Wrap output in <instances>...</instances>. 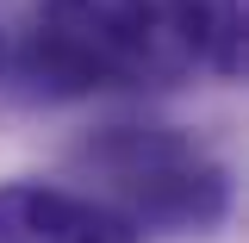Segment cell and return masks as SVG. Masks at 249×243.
Masks as SVG:
<instances>
[{"label":"cell","instance_id":"6da1fadb","mask_svg":"<svg viewBox=\"0 0 249 243\" xmlns=\"http://www.w3.org/2000/svg\"><path fill=\"white\" fill-rule=\"evenodd\" d=\"M31 75L50 88H168L199 62L193 0H37Z\"/></svg>","mask_w":249,"mask_h":243},{"label":"cell","instance_id":"277c9868","mask_svg":"<svg viewBox=\"0 0 249 243\" xmlns=\"http://www.w3.org/2000/svg\"><path fill=\"white\" fill-rule=\"evenodd\" d=\"M193 50L218 75H243V0H193Z\"/></svg>","mask_w":249,"mask_h":243},{"label":"cell","instance_id":"5b68a950","mask_svg":"<svg viewBox=\"0 0 249 243\" xmlns=\"http://www.w3.org/2000/svg\"><path fill=\"white\" fill-rule=\"evenodd\" d=\"M0 62H6V50H0Z\"/></svg>","mask_w":249,"mask_h":243},{"label":"cell","instance_id":"7a4b0ae2","mask_svg":"<svg viewBox=\"0 0 249 243\" xmlns=\"http://www.w3.org/2000/svg\"><path fill=\"white\" fill-rule=\"evenodd\" d=\"M100 175L112 181L124 200L131 224H162V231H199L224 212V175L206 156L168 137V131H143V125H119L112 137L93 144Z\"/></svg>","mask_w":249,"mask_h":243},{"label":"cell","instance_id":"3957f363","mask_svg":"<svg viewBox=\"0 0 249 243\" xmlns=\"http://www.w3.org/2000/svg\"><path fill=\"white\" fill-rule=\"evenodd\" d=\"M0 243H137V224L119 206L44 181L0 187Z\"/></svg>","mask_w":249,"mask_h":243}]
</instances>
